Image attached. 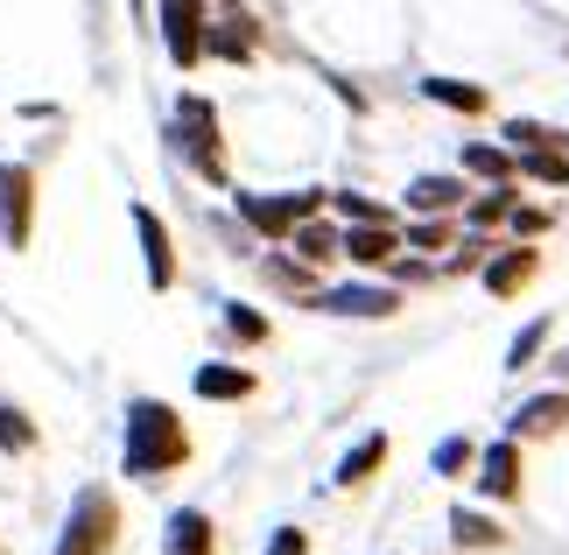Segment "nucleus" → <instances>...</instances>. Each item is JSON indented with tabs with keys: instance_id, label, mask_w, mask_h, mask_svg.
<instances>
[{
	"instance_id": "1",
	"label": "nucleus",
	"mask_w": 569,
	"mask_h": 555,
	"mask_svg": "<svg viewBox=\"0 0 569 555\" xmlns=\"http://www.w3.org/2000/svg\"><path fill=\"white\" fill-rule=\"evenodd\" d=\"M127 478H162V472H177V464L190 457V429H183V415L169 408V402H127Z\"/></svg>"
},
{
	"instance_id": "2",
	"label": "nucleus",
	"mask_w": 569,
	"mask_h": 555,
	"mask_svg": "<svg viewBox=\"0 0 569 555\" xmlns=\"http://www.w3.org/2000/svg\"><path fill=\"white\" fill-rule=\"evenodd\" d=\"M120 542V506L106 485H84L71 499V514H63V535H57V555H113Z\"/></svg>"
},
{
	"instance_id": "3",
	"label": "nucleus",
	"mask_w": 569,
	"mask_h": 555,
	"mask_svg": "<svg viewBox=\"0 0 569 555\" xmlns=\"http://www.w3.org/2000/svg\"><path fill=\"white\" fill-rule=\"evenodd\" d=\"M177 148L190 155L197 176L226 184V155H218V106H211L204 92H183V99H177Z\"/></svg>"
},
{
	"instance_id": "4",
	"label": "nucleus",
	"mask_w": 569,
	"mask_h": 555,
	"mask_svg": "<svg viewBox=\"0 0 569 555\" xmlns=\"http://www.w3.org/2000/svg\"><path fill=\"white\" fill-rule=\"evenodd\" d=\"M36 232V169L0 162V247H29Z\"/></svg>"
},
{
	"instance_id": "5",
	"label": "nucleus",
	"mask_w": 569,
	"mask_h": 555,
	"mask_svg": "<svg viewBox=\"0 0 569 555\" xmlns=\"http://www.w3.org/2000/svg\"><path fill=\"white\" fill-rule=\"evenodd\" d=\"M323 211V190H289V197H253V190H239V218L260 232V239H289L296 218H310Z\"/></svg>"
},
{
	"instance_id": "6",
	"label": "nucleus",
	"mask_w": 569,
	"mask_h": 555,
	"mask_svg": "<svg viewBox=\"0 0 569 555\" xmlns=\"http://www.w3.org/2000/svg\"><path fill=\"white\" fill-rule=\"evenodd\" d=\"M204 0H162V42H169V57L183 63H204Z\"/></svg>"
},
{
	"instance_id": "7",
	"label": "nucleus",
	"mask_w": 569,
	"mask_h": 555,
	"mask_svg": "<svg viewBox=\"0 0 569 555\" xmlns=\"http://www.w3.org/2000/svg\"><path fill=\"white\" fill-rule=\"evenodd\" d=\"M338 254H352L359 268H387V260L401 254V232H393V218H352V226L338 232Z\"/></svg>"
},
{
	"instance_id": "8",
	"label": "nucleus",
	"mask_w": 569,
	"mask_h": 555,
	"mask_svg": "<svg viewBox=\"0 0 569 555\" xmlns=\"http://www.w3.org/2000/svg\"><path fill=\"white\" fill-rule=\"evenodd\" d=\"M310 309H331V317H393V309H401V296H393V288H317L310 296Z\"/></svg>"
},
{
	"instance_id": "9",
	"label": "nucleus",
	"mask_w": 569,
	"mask_h": 555,
	"mask_svg": "<svg viewBox=\"0 0 569 555\" xmlns=\"http://www.w3.org/2000/svg\"><path fill=\"white\" fill-rule=\"evenodd\" d=\"M134 232H141V254H148V288H177V247H169V226L148 205H134Z\"/></svg>"
},
{
	"instance_id": "10",
	"label": "nucleus",
	"mask_w": 569,
	"mask_h": 555,
	"mask_svg": "<svg viewBox=\"0 0 569 555\" xmlns=\"http://www.w3.org/2000/svg\"><path fill=\"white\" fill-rule=\"evenodd\" d=\"M478 485H486V499H513L520 493V436L492 443V450L478 457Z\"/></svg>"
},
{
	"instance_id": "11",
	"label": "nucleus",
	"mask_w": 569,
	"mask_h": 555,
	"mask_svg": "<svg viewBox=\"0 0 569 555\" xmlns=\"http://www.w3.org/2000/svg\"><path fill=\"white\" fill-rule=\"evenodd\" d=\"M169 555H218V535H211V514H197V506H183V514H169V535H162Z\"/></svg>"
},
{
	"instance_id": "12",
	"label": "nucleus",
	"mask_w": 569,
	"mask_h": 555,
	"mask_svg": "<svg viewBox=\"0 0 569 555\" xmlns=\"http://www.w3.org/2000/svg\"><path fill=\"white\" fill-rule=\"evenodd\" d=\"M204 57L253 63V21H247V14H232V21H204Z\"/></svg>"
},
{
	"instance_id": "13",
	"label": "nucleus",
	"mask_w": 569,
	"mask_h": 555,
	"mask_svg": "<svg viewBox=\"0 0 569 555\" xmlns=\"http://www.w3.org/2000/svg\"><path fill=\"white\" fill-rule=\"evenodd\" d=\"M535 268H541V254L535 247H513V254H499L492 268H486V288H492V296H520V288L535 281Z\"/></svg>"
},
{
	"instance_id": "14",
	"label": "nucleus",
	"mask_w": 569,
	"mask_h": 555,
	"mask_svg": "<svg viewBox=\"0 0 569 555\" xmlns=\"http://www.w3.org/2000/svg\"><path fill=\"white\" fill-rule=\"evenodd\" d=\"M562 422H569V394H535V402H520L513 436H556Z\"/></svg>"
},
{
	"instance_id": "15",
	"label": "nucleus",
	"mask_w": 569,
	"mask_h": 555,
	"mask_svg": "<svg viewBox=\"0 0 569 555\" xmlns=\"http://www.w3.org/2000/svg\"><path fill=\"white\" fill-rule=\"evenodd\" d=\"M289 247H296V260L323 268V260L338 254V226H317V211H310V218H296V226H289Z\"/></svg>"
},
{
	"instance_id": "16",
	"label": "nucleus",
	"mask_w": 569,
	"mask_h": 555,
	"mask_svg": "<svg viewBox=\"0 0 569 555\" xmlns=\"http://www.w3.org/2000/svg\"><path fill=\"white\" fill-rule=\"evenodd\" d=\"M197 394H204V402H247L253 373L247 366H197Z\"/></svg>"
},
{
	"instance_id": "17",
	"label": "nucleus",
	"mask_w": 569,
	"mask_h": 555,
	"mask_svg": "<svg viewBox=\"0 0 569 555\" xmlns=\"http://www.w3.org/2000/svg\"><path fill=\"white\" fill-rule=\"evenodd\" d=\"M457 205H465L457 176H415L408 184V211H457Z\"/></svg>"
},
{
	"instance_id": "18",
	"label": "nucleus",
	"mask_w": 569,
	"mask_h": 555,
	"mask_svg": "<svg viewBox=\"0 0 569 555\" xmlns=\"http://www.w3.org/2000/svg\"><path fill=\"white\" fill-rule=\"evenodd\" d=\"M422 92L450 113H486V85H457V78H422Z\"/></svg>"
},
{
	"instance_id": "19",
	"label": "nucleus",
	"mask_w": 569,
	"mask_h": 555,
	"mask_svg": "<svg viewBox=\"0 0 569 555\" xmlns=\"http://www.w3.org/2000/svg\"><path fill=\"white\" fill-rule=\"evenodd\" d=\"M450 535H457V548H499V542H507L486 514H478V506H457V514H450Z\"/></svg>"
},
{
	"instance_id": "20",
	"label": "nucleus",
	"mask_w": 569,
	"mask_h": 555,
	"mask_svg": "<svg viewBox=\"0 0 569 555\" xmlns=\"http://www.w3.org/2000/svg\"><path fill=\"white\" fill-rule=\"evenodd\" d=\"M387 464V436H366L359 450H345V464H338V485H366Z\"/></svg>"
},
{
	"instance_id": "21",
	"label": "nucleus",
	"mask_w": 569,
	"mask_h": 555,
	"mask_svg": "<svg viewBox=\"0 0 569 555\" xmlns=\"http://www.w3.org/2000/svg\"><path fill=\"white\" fill-rule=\"evenodd\" d=\"M520 176H535V184H569V162L556 155V141H535V148H520Z\"/></svg>"
},
{
	"instance_id": "22",
	"label": "nucleus",
	"mask_w": 569,
	"mask_h": 555,
	"mask_svg": "<svg viewBox=\"0 0 569 555\" xmlns=\"http://www.w3.org/2000/svg\"><path fill=\"white\" fill-rule=\"evenodd\" d=\"M0 450H8V457H29L36 450V422L21 415L14 402H0Z\"/></svg>"
},
{
	"instance_id": "23",
	"label": "nucleus",
	"mask_w": 569,
	"mask_h": 555,
	"mask_svg": "<svg viewBox=\"0 0 569 555\" xmlns=\"http://www.w3.org/2000/svg\"><path fill=\"white\" fill-rule=\"evenodd\" d=\"M465 169L486 176V184H507V176H513V155L492 148V141H471V148H465Z\"/></svg>"
},
{
	"instance_id": "24",
	"label": "nucleus",
	"mask_w": 569,
	"mask_h": 555,
	"mask_svg": "<svg viewBox=\"0 0 569 555\" xmlns=\"http://www.w3.org/2000/svg\"><path fill=\"white\" fill-rule=\"evenodd\" d=\"M268 281H274V288H296V296H317L310 260H289V254H268Z\"/></svg>"
},
{
	"instance_id": "25",
	"label": "nucleus",
	"mask_w": 569,
	"mask_h": 555,
	"mask_svg": "<svg viewBox=\"0 0 569 555\" xmlns=\"http://www.w3.org/2000/svg\"><path fill=\"white\" fill-rule=\"evenodd\" d=\"M226 330H232L239 345H268V317L247 309V303H226Z\"/></svg>"
},
{
	"instance_id": "26",
	"label": "nucleus",
	"mask_w": 569,
	"mask_h": 555,
	"mask_svg": "<svg viewBox=\"0 0 569 555\" xmlns=\"http://www.w3.org/2000/svg\"><path fill=\"white\" fill-rule=\"evenodd\" d=\"M541 345H549V317H535L528 330H520L513 351H507V366H513V373H520V366H535V351H541Z\"/></svg>"
},
{
	"instance_id": "27",
	"label": "nucleus",
	"mask_w": 569,
	"mask_h": 555,
	"mask_svg": "<svg viewBox=\"0 0 569 555\" xmlns=\"http://www.w3.org/2000/svg\"><path fill=\"white\" fill-rule=\"evenodd\" d=\"M478 450H471V443L465 436H450V443H436V472H443V478H457V472H465V464H471Z\"/></svg>"
},
{
	"instance_id": "28",
	"label": "nucleus",
	"mask_w": 569,
	"mask_h": 555,
	"mask_svg": "<svg viewBox=\"0 0 569 555\" xmlns=\"http://www.w3.org/2000/svg\"><path fill=\"white\" fill-rule=\"evenodd\" d=\"M507 211H513V190H492V197H478V205H471L465 218H471V226H499Z\"/></svg>"
},
{
	"instance_id": "29",
	"label": "nucleus",
	"mask_w": 569,
	"mask_h": 555,
	"mask_svg": "<svg viewBox=\"0 0 569 555\" xmlns=\"http://www.w3.org/2000/svg\"><path fill=\"white\" fill-rule=\"evenodd\" d=\"M408 247H422V254H436V247H450V226H443V218H422V226L408 232Z\"/></svg>"
},
{
	"instance_id": "30",
	"label": "nucleus",
	"mask_w": 569,
	"mask_h": 555,
	"mask_svg": "<svg viewBox=\"0 0 569 555\" xmlns=\"http://www.w3.org/2000/svg\"><path fill=\"white\" fill-rule=\"evenodd\" d=\"M507 218H513L520 239H541V232H549V211H535V205H528V211H507Z\"/></svg>"
},
{
	"instance_id": "31",
	"label": "nucleus",
	"mask_w": 569,
	"mask_h": 555,
	"mask_svg": "<svg viewBox=\"0 0 569 555\" xmlns=\"http://www.w3.org/2000/svg\"><path fill=\"white\" fill-rule=\"evenodd\" d=\"M302 548H310V535H302V527H281V535L268 542V555H302Z\"/></svg>"
}]
</instances>
